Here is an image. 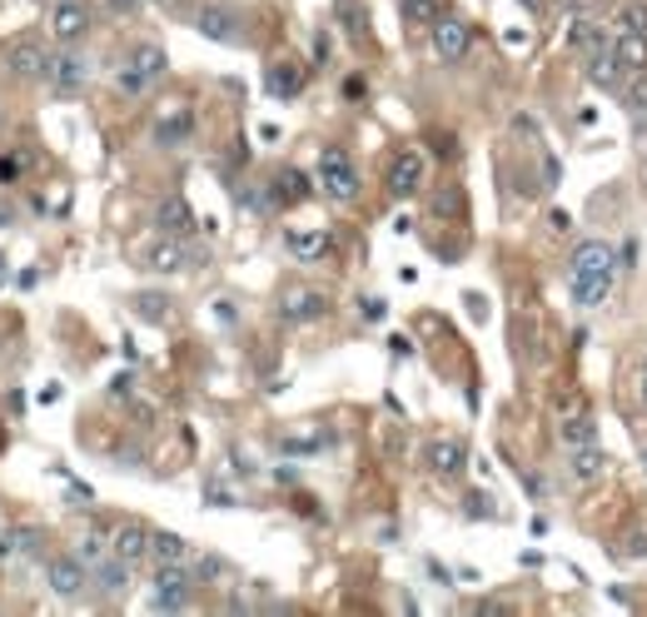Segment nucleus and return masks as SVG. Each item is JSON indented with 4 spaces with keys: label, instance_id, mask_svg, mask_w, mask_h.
Wrapping results in <instances>:
<instances>
[{
    "label": "nucleus",
    "instance_id": "1a4fd4ad",
    "mask_svg": "<svg viewBox=\"0 0 647 617\" xmlns=\"http://www.w3.org/2000/svg\"><path fill=\"white\" fill-rule=\"evenodd\" d=\"M45 587L55 597H80L90 587V568L80 563L76 552H50L45 558Z\"/></svg>",
    "mask_w": 647,
    "mask_h": 617
},
{
    "label": "nucleus",
    "instance_id": "bb28decb",
    "mask_svg": "<svg viewBox=\"0 0 647 617\" xmlns=\"http://www.w3.org/2000/svg\"><path fill=\"white\" fill-rule=\"evenodd\" d=\"M568 45L572 50H603V45H613V41L603 35V25L598 21H572L568 25Z\"/></svg>",
    "mask_w": 647,
    "mask_h": 617
},
{
    "label": "nucleus",
    "instance_id": "20e7f679",
    "mask_svg": "<svg viewBox=\"0 0 647 617\" xmlns=\"http://www.w3.org/2000/svg\"><path fill=\"white\" fill-rule=\"evenodd\" d=\"M314 184H319L334 205H349V199L359 195V170H354V160H349V150L329 145V150L319 155V180H314Z\"/></svg>",
    "mask_w": 647,
    "mask_h": 617
},
{
    "label": "nucleus",
    "instance_id": "f704fd0d",
    "mask_svg": "<svg viewBox=\"0 0 647 617\" xmlns=\"http://www.w3.org/2000/svg\"><path fill=\"white\" fill-rule=\"evenodd\" d=\"M135 304H140V315H145V319H160V315H164V299H160V294H140Z\"/></svg>",
    "mask_w": 647,
    "mask_h": 617
},
{
    "label": "nucleus",
    "instance_id": "cd10ccee",
    "mask_svg": "<svg viewBox=\"0 0 647 617\" xmlns=\"http://www.w3.org/2000/svg\"><path fill=\"white\" fill-rule=\"evenodd\" d=\"M617 31L647 35V0H623V5H617Z\"/></svg>",
    "mask_w": 647,
    "mask_h": 617
},
{
    "label": "nucleus",
    "instance_id": "9b49d317",
    "mask_svg": "<svg viewBox=\"0 0 647 617\" xmlns=\"http://www.w3.org/2000/svg\"><path fill=\"white\" fill-rule=\"evenodd\" d=\"M45 80L55 85V95H76V90L90 80V66L76 55V45H60V50L50 55V76Z\"/></svg>",
    "mask_w": 647,
    "mask_h": 617
},
{
    "label": "nucleus",
    "instance_id": "37998d69",
    "mask_svg": "<svg viewBox=\"0 0 647 617\" xmlns=\"http://www.w3.org/2000/svg\"><path fill=\"white\" fill-rule=\"evenodd\" d=\"M643 473H647V448H643Z\"/></svg>",
    "mask_w": 647,
    "mask_h": 617
},
{
    "label": "nucleus",
    "instance_id": "473e14b6",
    "mask_svg": "<svg viewBox=\"0 0 647 617\" xmlns=\"http://www.w3.org/2000/svg\"><path fill=\"white\" fill-rule=\"evenodd\" d=\"M334 15L344 21V31L354 35V41H364V5H359V0H339Z\"/></svg>",
    "mask_w": 647,
    "mask_h": 617
},
{
    "label": "nucleus",
    "instance_id": "393cba45",
    "mask_svg": "<svg viewBox=\"0 0 647 617\" xmlns=\"http://www.w3.org/2000/svg\"><path fill=\"white\" fill-rule=\"evenodd\" d=\"M90 583H95V587H105V593H125V587H129V563H120V558H115V552H110V558H105V563H95V568H90Z\"/></svg>",
    "mask_w": 647,
    "mask_h": 617
},
{
    "label": "nucleus",
    "instance_id": "ea45409f",
    "mask_svg": "<svg viewBox=\"0 0 647 617\" xmlns=\"http://www.w3.org/2000/svg\"><path fill=\"white\" fill-rule=\"evenodd\" d=\"M633 552H637V558H647V533H643V538H633Z\"/></svg>",
    "mask_w": 647,
    "mask_h": 617
},
{
    "label": "nucleus",
    "instance_id": "dca6fc26",
    "mask_svg": "<svg viewBox=\"0 0 647 617\" xmlns=\"http://www.w3.org/2000/svg\"><path fill=\"white\" fill-rule=\"evenodd\" d=\"M468 464V448L458 444V438H433L429 448H423V468L439 478H453V473H464Z\"/></svg>",
    "mask_w": 647,
    "mask_h": 617
},
{
    "label": "nucleus",
    "instance_id": "4c0bfd02",
    "mask_svg": "<svg viewBox=\"0 0 647 617\" xmlns=\"http://www.w3.org/2000/svg\"><path fill=\"white\" fill-rule=\"evenodd\" d=\"M364 319H384V299H364Z\"/></svg>",
    "mask_w": 647,
    "mask_h": 617
},
{
    "label": "nucleus",
    "instance_id": "f257e3e1",
    "mask_svg": "<svg viewBox=\"0 0 647 617\" xmlns=\"http://www.w3.org/2000/svg\"><path fill=\"white\" fill-rule=\"evenodd\" d=\"M613 274H617V250L608 239H582L578 250L568 260V289H572V304L582 309H598L613 289Z\"/></svg>",
    "mask_w": 647,
    "mask_h": 617
},
{
    "label": "nucleus",
    "instance_id": "39448f33",
    "mask_svg": "<svg viewBox=\"0 0 647 617\" xmlns=\"http://www.w3.org/2000/svg\"><path fill=\"white\" fill-rule=\"evenodd\" d=\"M45 31L55 35V45H86L95 31V15H90L86 0H55L50 15H45Z\"/></svg>",
    "mask_w": 647,
    "mask_h": 617
},
{
    "label": "nucleus",
    "instance_id": "72a5a7b5",
    "mask_svg": "<svg viewBox=\"0 0 647 617\" xmlns=\"http://www.w3.org/2000/svg\"><path fill=\"white\" fill-rule=\"evenodd\" d=\"M433 209H439V215H458V209H464V195H458V190H443V195L433 199Z\"/></svg>",
    "mask_w": 647,
    "mask_h": 617
},
{
    "label": "nucleus",
    "instance_id": "4be33fe9",
    "mask_svg": "<svg viewBox=\"0 0 647 617\" xmlns=\"http://www.w3.org/2000/svg\"><path fill=\"white\" fill-rule=\"evenodd\" d=\"M568 473L578 478V483H593V478H603L608 473V454L598 444H582V448H572V458H568Z\"/></svg>",
    "mask_w": 647,
    "mask_h": 617
},
{
    "label": "nucleus",
    "instance_id": "e433bc0d",
    "mask_svg": "<svg viewBox=\"0 0 647 617\" xmlns=\"http://www.w3.org/2000/svg\"><path fill=\"white\" fill-rule=\"evenodd\" d=\"M15 225V205L11 199H0V229H11Z\"/></svg>",
    "mask_w": 647,
    "mask_h": 617
},
{
    "label": "nucleus",
    "instance_id": "c9c22d12",
    "mask_svg": "<svg viewBox=\"0 0 647 617\" xmlns=\"http://www.w3.org/2000/svg\"><path fill=\"white\" fill-rule=\"evenodd\" d=\"M105 5H110L115 15H135V5H140V0H105Z\"/></svg>",
    "mask_w": 647,
    "mask_h": 617
},
{
    "label": "nucleus",
    "instance_id": "7c9ffc66",
    "mask_svg": "<svg viewBox=\"0 0 647 617\" xmlns=\"http://www.w3.org/2000/svg\"><path fill=\"white\" fill-rule=\"evenodd\" d=\"M399 11H404V21L409 25H433L443 15V0H404Z\"/></svg>",
    "mask_w": 647,
    "mask_h": 617
},
{
    "label": "nucleus",
    "instance_id": "c85d7f7f",
    "mask_svg": "<svg viewBox=\"0 0 647 617\" xmlns=\"http://www.w3.org/2000/svg\"><path fill=\"white\" fill-rule=\"evenodd\" d=\"M35 155L31 150H11V155H0V184H21L25 174H31Z\"/></svg>",
    "mask_w": 647,
    "mask_h": 617
},
{
    "label": "nucleus",
    "instance_id": "4468645a",
    "mask_svg": "<svg viewBox=\"0 0 647 617\" xmlns=\"http://www.w3.org/2000/svg\"><path fill=\"white\" fill-rule=\"evenodd\" d=\"M110 548H115V558L120 563H129V568L150 563V528H145V523H120L115 538H110Z\"/></svg>",
    "mask_w": 647,
    "mask_h": 617
},
{
    "label": "nucleus",
    "instance_id": "b1692460",
    "mask_svg": "<svg viewBox=\"0 0 647 617\" xmlns=\"http://www.w3.org/2000/svg\"><path fill=\"white\" fill-rule=\"evenodd\" d=\"M558 438L568 448H582V444H598V423H593V413L582 409V413H563V423H558Z\"/></svg>",
    "mask_w": 647,
    "mask_h": 617
},
{
    "label": "nucleus",
    "instance_id": "a878e982",
    "mask_svg": "<svg viewBox=\"0 0 647 617\" xmlns=\"http://www.w3.org/2000/svg\"><path fill=\"white\" fill-rule=\"evenodd\" d=\"M588 80H593V85H603V90L623 85V66H617V60H613V45H603V50H593V60H588Z\"/></svg>",
    "mask_w": 647,
    "mask_h": 617
},
{
    "label": "nucleus",
    "instance_id": "aec40b11",
    "mask_svg": "<svg viewBox=\"0 0 647 617\" xmlns=\"http://www.w3.org/2000/svg\"><path fill=\"white\" fill-rule=\"evenodd\" d=\"M150 558L155 563H194V542L160 528V533H150Z\"/></svg>",
    "mask_w": 647,
    "mask_h": 617
},
{
    "label": "nucleus",
    "instance_id": "9d476101",
    "mask_svg": "<svg viewBox=\"0 0 647 617\" xmlns=\"http://www.w3.org/2000/svg\"><path fill=\"white\" fill-rule=\"evenodd\" d=\"M423 180H429V164H423L419 150H399L388 160V195L394 199H413L423 190Z\"/></svg>",
    "mask_w": 647,
    "mask_h": 617
},
{
    "label": "nucleus",
    "instance_id": "f03ea898",
    "mask_svg": "<svg viewBox=\"0 0 647 617\" xmlns=\"http://www.w3.org/2000/svg\"><path fill=\"white\" fill-rule=\"evenodd\" d=\"M194 603V568L190 563H155L150 607L155 613H184Z\"/></svg>",
    "mask_w": 647,
    "mask_h": 617
},
{
    "label": "nucleus",
    "instance_id": "a211bd4d",
    "mask_svg": "<svg viewBox=\"0 0 647 617\" xmlns=\"http://www.w3.org/2000/svg\"><path fill=\"white\" fill-rule=\"evenodd\" d=\"M194 135V110L190 105H170L155 119V145H184Z\"/></svg>",
    "mask_w": 647,
    "mask_h": 617
},
{
    "label": "nucleus",
    "instance_id": "c03bdc74",
    "mask_svg": "<svg viewBox=\"0 0 647 617\" xmlns=\"http://www.w3.org/2000/svg\"><path fill=\"white\" fill-rule=\"evenodd\" d=\"M155 5H174V0H155Z\"/></svg>",
    "mask_w": 647,
    "mask_h": 617
},
{
    "label": "nucleus",
    "instance_id": "5701e85b",
    "mask_svg": "<svg viewBox=\"0 0 647 617\" xmlns=\"http://www.w3.org/2000/svg\"><path fill=\"white\" fill-rule=\"evenodd\" d=\"M613 60L623 66V76H637V70H647V35H623V31H617Z\"/></svg>",
    "mask_w": 647,
    "mask_h": 617
},
{
    "label": "nucleus",
    "instance_id": "423d86ee",
    "mask_svg": "<svg viewBox=\"0 0 647 617\" xmlns=\"http://www.w3.org/2000/svg\"><path fill=\"white\" fill-rule=\"evenodd\" d=\"M5 70H11L21 85H35V80L50 76V45L35 41V35H21V41L5 45Z\"/></svg>",
    "mask_w": 647,
    "mask_h": 617
},
{
    "label": "nucleus",
    "instance_id": "79ce46f5",
    "mask_svg": "<svg viewBox=\"0 0 647 617\" xmlns=\"http://www.w3.org/2000/svg\"><path fill=\"white\" fill-rule=\"evenodd\" d=\"M5 528H11V518H5V509H0V533H5Z\"/></svg>",
    "mask_w": 647,
    "mask_h": 617
},
{
    "label": "nucleus",
    "instance_id": "58836bf2",
    "mask_svg": "<svg viewBox=\"0 0 647 617\" xmlns=\"http://www.w3.org/2000/svg\"><path fill=\"white\" fill-rule=\"evenodd\" d=\"M60 393H65L60 384H50V389H41V403H60Z\"/></svg>",
    "mask_w": 647,
    "mask_h": 617
},
{
    "label": "nucleus",
    "instance_id": "f3484780",
    "mask_svg": "<svg viewBox=\"0 0 647 617\" xmlns=\"http://www.w3.org/2000/svg\"><path fill=\"white\" fill-rule=\"evenodd\" d=\"M309 195H314V180L304 170H294V164H284V170L270 180V205L274 209L299 205V199H309Z\"/></svg>",
    "mask_w": 647,
    "mask_h": 617
},
{
    "label": "nucleus",
    "instance_id": "f8f14e48",
    "mask_svg": "<svg viewBox=\"0 0 647 617\" xmlns=\"http://www.w3.org/2000/svg\"><path fill=\"white\" fill-rule=\"evenodd\" d=\"M190 25L205 35V41H219V45H235L239 41V15L225 11V5H194Z\"/></svg>",
    "mask_w": 647,
    "mask_h": 617
},
{
    "label": "nucleus",
    "instance_id": "6ab92c4d",
    "mask_svg": "<svg viewBox=\"0 0 647 617\" xmlns=\"http://www.w3.org/2000/svg\"><path fill=\"white\" fill-rule=\"evenodd\" d=\"M284 244H290V254L299 264H319L324 254H329V244H334V239L324 235V229H290V235H284Z\"/></svg>",
    "mask_w": 647,
    "mask_h": 617
},
{
    "label": "nucleus",
    "instance_id": "a19ab883",
    "mask_svg": "<svg viewBox=\"0 0 647 617\" xmlns=\"http://www.w3.org/2000/svg\"><path fill=\"white\" fill-rule=\"evenodd\" d=\"M637 393H643V403H647V358H643V384H637Z\"/></svg>",
    "mask_w": 647,
    "mask_h": 617
},
{
    "label": "nucleus",
    "instance_id": "ddd939ff",
    "mask_svg": "<svg viewBox=\"0 0 647 617\" xmlns=\"http://www.w3.org/2000/svg\"><path fill=\"white\" fill-rule=\"evenodd\" d=\"M280 315L290 319V324H314V319L329 315V294L324 289H290L280 299Z\"/></svg>",
    "mask_w": 647,
    "mask_h": 617
},
{
    "label": "nucleus",
    "instance_id": "2eb2a0df",
    "mask_svg": "<svg viewBox=\"0 0 647 617\" xmlns=\"http://www.w3.org/2000/svg\"><path fill=\"white\" fill-rule=\"evenodd\" d=\"M155 229L160 235H174V239H190L194 235V209L184 195H164L160 205H155Z\"/></svg>",
    "mask_w": 647,
    "mask_h": 617
},
{
    "label": "nucleus",
    "instance_id": "412c9836",
    "mask_svg": "<svg viewBox=\"0 0 647 617\" xmlns=\"http://www.w3.org/2000/svg\"><path fill=\"white\" fill-rule=\"evenodd\" d=\"M264 85H270V95L294 100L304 90V66H299V60H280V66L264 70Z\"/></svg>",
    "mask_w": 647,
    "mask_h": 617
},
{
    "label": "nucleus",
    "instance_id": "6e6552de",
    "mask_svg": "<svg viewBox=\"0 0 647 617\" xmlns=\"http://www.w3.org/2000/svg\"><path fill=\"white\" fill-rule=\"evenodd\" d=\"M429 35H433V50H439L443 66H458V60L474 50V25L458 21V15H449V11L429 25Z\"/></svg>",
    "mask_w": 647,
    "mask_h": 617
},
{
    "label": "nucleus",
    "instance_id": "2f4dec72",
    "mask_svg": "<svg viewBox=\"0 0 647 617\" xmlns=\"http://www.w3.org/2000/svg\"><path fill=\"white\" fill-rule=\"evenodd\" d=\"M623 105L637 110V115H647V70H637V76H623Z\"/></svg>",
    "mask_w": 647,
    "mask_h": 617
},
{
    "label": "nucleus",
    "instance_id": "c756f323",
    "mask_svg": "<svg viewBox=\"0 0 647 617\" xmlns=\"http://www.w3.org/2000/svg\"><path fill=\"white\" fill-rule=\"evenodd\" d=\"M110 552H115V548H110V538H100V533H86V538L76 542V558H80V563H86V568L105 563Z\"/></svg>",
    "mask_w": 647,
    "mask_h": 617
},
{
    "label": "nucleus",
    "instance_id": "0eeeda50",
    "mask_svg": "<svg viewBox=\"0 0 647 617\" xmlns=\"http://www.w3.org/2000/svg\"><path fill=\"white\" fill-rule=\"evenodd\" d=\"M145 270L155 274H180V270H194L200 264V250H194L190 239H174V235H160L155 244H145Z\"/></svg>",
    "mask_w": 647,
    "mask_h": 617
},
{
    "label": "nucleus",
    "instance_id": "7ed1b4c3",
    "mask_svg": "<svg viewBox=\"0 0 647 617\" xmlns=\"http://www.w3.org/2000/svg\"><path fill=\"white\" fill-rule=\"evenodd\" d=\"M164 70H170V55H164V45L140 41L135 50H129L125 66H120V90H125V95H145L155 80H164Z\"/></svg>",
    "mask_w": 647,
    "mask_h": 617
},
{
    "label": "nucleus",
    "instance_id": "a18cd8bd",
    "mask_svg": "<svg viewBox=\"0 0 647 617\" xmlns=\"http://www.w3.org/2000/svg\"><path fill=\"white\" fill-rule=\"evenodd\" d=\"M0 270H5V254H0Z\"/></svg>",
    "mask_w": 647,
    "mask_h": 617
}]
</instances>
